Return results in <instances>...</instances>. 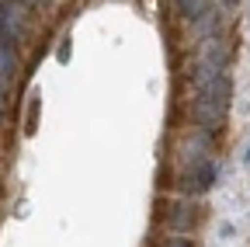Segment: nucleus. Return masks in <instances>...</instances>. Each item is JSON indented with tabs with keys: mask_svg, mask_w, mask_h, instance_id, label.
Returning <instances> with one entry per match:
<instances>
[{
	"mask_svg": "<svg viewBox=\"0 0 250 247\" xmlns=\"http://www.w3.org/2000/svg\"><path fill=\"white\" fill-rule=\"evenodd\" d=\"M229 108V80L219 73L205 84H198V98H195V118H198V126L205 129H215L219 122H223Z\"/></svg>",
	"mask_w": 250,
	"mask_h": 247,
	"instance_id": "obj_1",
	"label": "nucleus"
},
{
	"mask_svg": "<svg viewBox=\"0 0 250 247\" xmlns=\"http://www.w3.org/2000/svg\"><path fill=\"white\" fill-rule=\"evenodd\" d=\"M24 39V14H21V0H4L0 4V42H21Z\"/></svg>",
	"mask_w": 250,
	"mask_h": 247,
	"instance_id": "obj_2",
	"label": "nucleus"
},
{
	"mask_svg": "<svg viewBox=\"0 0 250 247\" xmlns=\"http://www.w3.org/2000/svg\"><path fill=\"white\" fill-rule=\"evenodd\" d=\"M14 73H18L14 45H11V42H0V90H7V84L14 80Z\"/></svg>",
	"mask_w": 250,
	"mask_h": 247,
	"instance_id": "obj_5",
	"label": "nucleus"
},
{
	"mask_svg": "<svg viewBox=\"0 0 250 247\" xmlns=\"http://www.w3.org/2000/svg\"><path fill=\"white\" fill-rule=\"evenodd\" d=\"M243 157H247V160H250V150H247V153H243Z\"/></svg>",
	"mask_w": 250,
	"mask_h": 247,
	"instance_id": "obj_9",
	"label": "nucleus"
},
{
	"mask_svg": "<svg viewBox=\"0 0 250 247\" xmlns=\"http://www.w3.org/2000/svg\"><path fill=\"white\" fill-rule=\"evenodd\" d=\"M181 4V14L184 18H198L202 14V0H177Z\"/></svg>",
	"mask_w": 250,
	"mask_h": 247,
	"instance_id": "obj_6",
	"label": "nucleus"
},
{
	"mask_svg": "<svg viewBox=\"0 0 250 247\" xmlns=\"http://www.w3.org/2000/svg\"><path fill=\"white\" fill-rule=\"evenodd\" d=\"M21 4H24V7H35V4H39V0H21Z\"/></svg>",
	"mask_w": 250,
	"mask_h": 247,
	"instance_id": "obj_8",
	"label": "nucleus"
},
{
	"mask_svg": "<svg viewBox=\"0 0 250 247\" xmlns=\"http://www.w3.org/2000/svg\"><path fill=\"white\" fill-rule=\"evenodd\" d=\"M167 247H191V244H188V237H184V233H174V237L167 240Z\"/></svg>",
	"mask_w": 250,
	"mask_h": 247,
	"instance_id": "obj_7",
	"label": "nucleus"
},
{
	"mask_svg": "<svg viewBox=\"0 0 250 247\" xmlns=\"http://www.w3.org/2000/svg\"><path fill=\"white\" fill-rule=\"evenodd\" d=\"M195 223H198V209L191 205V202H177V205H170V212H167V226L174 230V233H191L195 230Z\"/></svg>",
	"mask_w": 250,
	"mask_h": 247,
	"instance_id": "obj_4",
	"label": "nucleus"
},
{
	"mask_svg": "<svg viewBox=\"0 0 250 247\" xmlns=\"http://www.w3.org/2000/svg\"><path fill=\"white\" fill-rule=\"evenodd\" d=\"M212 181H215V164L205 157L202 164H195V167L184 171L181 188H184V192H205V188H212Z\"/></svg>",
	"mask_w": 250,
	"mask_h": 247,
	"instance_id": "obj_3",
	"label": "nucleus"
}]
</instances>
